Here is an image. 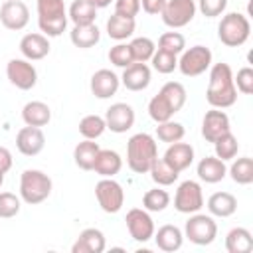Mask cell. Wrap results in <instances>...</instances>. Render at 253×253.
I'll list each match as a JSON object with an SVG mask.
<instances>
[{"label":"cell","mask_w":253,"mask_h":253,"mask_svg":"<svg viewBox=\"0 0 253 253\" xmlns=\"http://www.w3.org/2000/svg\"><path fill=\"white\" fill-rule=\"evenodd\" d=\"M206 99L210 107L213 109H227L233 107L237 101V89L233 83V71L229 63H213L210 67V81H208V91Z\"/></svg>","instance_id":"cell-1"},{"label":"cell","mask_w":253,"mask_h":253,"mask_svg":"<svg viewBox=\"0 0 253 253\" xmlns=\"http://www.w3.org/2000/svg\"><path fill=\"white\" fill-rule=\"evenodd\" d=\"M158 158L156 138L148 132H136L126 142V164L134 174H148L152 162Z\"/></svg>","instance_id":"cell-2"},{"label":"cell","mask_w":253,"mask_h":253,"mask_svg":"<svg viewBox=\"0 0 253 253\" xmlns=\"http://www.w3.org/2000/svg\"><path fill=\"white\" fill-rule=\"evenodd\" d=\"M38 6V26L47 38H57L67 28V10L63 0H36Z\"/></svg>","instance_id":"cell-3"},{"label":"cell","mask_w":253,"mask_h":253,"mask_svg":"<svg viewBox=\"0 0 253 253\" xmlns=\"http://www.w3.org/2000/svg\"><path fill=\"white\" fill-rule=\"evenodd\" d=\"M51 188H53L51 178L42 170L28 168L20 174V200L30 206H38L45 202L51 194Z\"/></svg>","instance_id":"cell-4"},{"label":"cell","mask_w":253,"mask_h":253,"mask_svg":"<svg viewBox=\"0 0 253 253\" xmlns=\"http://www.w3.org/2000/svg\"><path fill=\"white\" fill-rule=\"evenodd\" d=\"M251 36V22L241 12H227L219 26H217V38L227 47H241Z\"/></svg>","instance_id":"cell-5"},{"label":"cell","mask_w":253,"mask_h":253,"mask_svg":"<svg viewBox=\"0 0 253 253\" xmlns=\"http://www.w3.org/2000/svg\"><path fill=\"white\" fill-rule=\"evenodd\" d=\"M184 237L190 239L194 245H210L217 237V223L213 221V215L206 213H190L188 221L184 223Z\"/></svg>","instance_id":"cell-6"},{"label":"cell","mask_w":253,"mask_h":253,"mask_svg":"<svg viewBox=\"0 0 253 253\" xmlns=\"http://www.w3.org/2000/svg\"><path fill=\"white\" fill-rule=\"evenodd\" d=\"M211 67V49L206 45H192L180 53L178 69L186 77H198Z\"/></svg>","instance_id":"cell-7"},{"label":"cell","mask_w":253,"mask_h":253,"mask_svg":"<svg viewBox=\"0 0 253 253\" xmlns=\"http://www.w3.org/2000/svg\"><path fill=\"white\" fill-rule=\"evenodd\" d=\"M95 198L99 208L105 213H117L121 211L125 204V190L123 186L113 178H101L95 184Z\"/></svg>","instance_id":"cell-8"},{"label":"cell","mask_w":253,"mask_h":253,"mask_svg":"<svg viewBox=\"0 0 253 253\" xmlns=\"http://www.w3.org/2000/svg\"><path fill=\"white\" fill-rule=\"evenodd\" d=\"M196 12H198L196 0H166L160 12V18L168 28L178 30V28L188 26L194 20Z\"/></svg>","instance_id":"cell-9"},{"label":"cell","mask_w":253,"mask_h":253,"mask_svg":"<svg viewBox=\"0 0 253 253\" xmlns=\"http://www.w3.org/2000/svg\"><path fill=\"white\" fill-rule=\"evenodd\" d=\"M6 77L8 81L20 89V91H30L38 83V71L34 63L26 57H14L6 63Z\"/></svg>","instance_id":"cell-10"},{"label":"cell","mask_w":253,"mask_h":253,"mask_svg":"<svg viewBox=\"0 0 253 253\" xmlns=\"http://www.w3.org/2000/svg\"><path fill=\"white\" fill-rule=\"evenodd\" d=\"M174 208L180 213H196L204 208V192L200 182L196 180H184L174 196Z\"/></svg>","instance_id":"cell-11"},{"label":"cell","mask_w":253,"mask_h":253,"mask_svg":"<svg viewBox=\"0 0 253 253\" xmlns=\"http://www.w3.org/2000/svg\"><path fill=\"white\" fill-rule=\"evenodd\" d=\"M126 229L130 233V237L138 243H146L152 239L156 227H154V221L150 217V213L144 210V208H132L126 211Z\"/></svg>","instance_id":"cell-12"},{"label":"cell","mask_w":253,"mask_h":253,"mask_svg":"<svg viewBox=\"0 0 253 253\" xmlns=\"http://www.w3.org/2000/svg\"><path fill=\"white\" fill-rule=\"evenodd\" d=\"M103 119H105V125H107V128L111 132L123 134V132H126V130L132 128L136 117H134V109L128 103H113L107 109V113H105Z\"/></svg>","instance_id":"cell-13"},{"label":"cell","mask_w":253,"mask_h":253,"mask_svg":"<svg viewBox=\"0 0 253 253\" xmlns=\"http://www.w3.org/2000/svg\"><path fill=\"white\" fill-rule=\"evenodd\" d=\"M0 22L6 30L20 32L30 22V10L22 0H6L0 6Z\"/></svg>","instance_id":"cell-14"},{"label":"cell","mask_w":253,"mask_h":253,"mask_svg":"<svg viewBox=\"0 0 253 253\" xmlns=\"http://www.w3.org/2000/svg\"><path fill=\"white\" fill-rule=\"evenodd\" d=\"M231 130V125H229V117L223 109H210L206 111L204 119H202V136L208 140V142H215L219 136H223L225 132Z\"/></svg>","instance_id":"cell-15"},{"label":"cell","mask_w":253,"mask_h":253,"mask_svg":"<svg viewBox=\"0 0 253 253\" xmlns=\"http://www.w3.org/2000/svg\"><path fill=\"white\" fill-rule=\"evenodd\" d=\"M45 146V134L40 126H22L16 134V148L24 156H38Z\"/></svg>","instance_id":"cell-16"},{"label":"cell","mask_w":253,"mask_h":253,"mask_svg":"<svg viewBox=\"0 0 253 253\" xmlns=\"http://www.w3.org/2000/svg\"><path fill=\"white\" fill-rule=\"evenodd\" d=\"M89 87L97 99H111L121 87V77L111 69H97L91 75Z\"/></svg>","instance_id":"cell-17"},{"label":"cell","mask_w":253,"mask_h":253,"mask_svg":"<svg viewBox=\"0 0 253 253\" xmlns=\"http://www.w3.org/2000/svg\"><path fill=\"white\" fill-rule=\"evenodd\" d=\"M150 79H152V71L146 63H140V61H132L128 67L123 69V75H121V85H125V89L128 91H144L148 85H150Z\"/></svg>","instance_id":"cell-18"},{"label":"cell","mask_w":253,"mask_h":253,"mask_svg":"<svg viewBox=\"0 0 253 253\" xmlns=\"http://www.w3.org/2000/svg\"><path fill=\"white\" fill-rule=\"evenodd\" d=\"M105 247H107L105 233L97 227H85L71 245V253H103Z\"/></svg>","instance_id":"cell-19"},{"label":"cell","mask_w":253,"mask_h":253,"mask_svg":"<svg viewBox=\"0 0 253 253\" xmlns=\"http://www.w3.org/2000/svg\"><path fill=\"white\" fill-rule=\"evenodd\" d=\"M51 45H49V40L47 36L43 34H26L22 40H20V51L26 59L30 61H40L43 59L47 53H49Z\"/></svg>","instance_id":"cell-20"},{"label":"cell","mask_w":253,"mask_h":253,"mask_svg":"<svg viewBox=\"0 0 253 253\" xmlns=\"http://www.w3.org/2000/svg\"><path fill=\"white\" fill-rule=\"evenodd\" d=\"M164 160L176 172H184L194 162V146L188 142H182V140L172 142V144H168V148L164 152Z\"/></svg>","instance_id":"cell-21"},{"label":"cell","mask_w":253,"mask_h":253,"mask_svg":"<svg viewBox=\"0 0 253 253\" xmlns=\"http://www.w3.org/2000/svg\"><path fill=\"white\" fill-rule=\"evenodd\" d=\"M154 243L160 251L164 253H174L182 247L184 243V231L178 227V225H172V223H166V225H160L158 231H154Z\"/></svg>","instance_id":"cell-22"},{"label":"cell","mask_w":253,"mask_h":253,"mask_svg":"<svg viewBox=\"0 0 253 253\" xmlns=\"http://www.w3.org/2000/svg\"><path fill=\"white\" fill-rule=\"evenodd\" d=\"M123 168V158L117 150H111V148H101L97 158H95V164H93V170L95 174H99L101 178H115Z\"/></svg>","instance_id":"cell-23"},{"label":"cell","mask_w":253,"mask_h":253,"mask_svg":"<svg viewBox=\"0 0 253 253\" xmlns=\"http://www.w3.org/2000/svg\"><path fill=\"white\" fill-rule=\"evenodd\" d=\"M198 178L206 184H217L227 176V166L223 160H219L217 156H206L198 162L196 166Z\"/></svg>","instance_id":"cell-24"},{"label":"cell","mask_w":253,"mask_h":253,"mask_svg":"<svg viewBox=\"0 0 253 253\" xmlns=\"http://www.w3.org/2000/svg\"><path fill=\"white\" fill-rule=\"evenodd\" d=\"M208 211L213 217H229L237 211V198L229 192H213L208 198Z\"/></svg>","instance_id":"cell-25"},{"label":"cell","mask_w":253,"mask_h":253,"mask_svg":"<svg viewBox=\"0 0 253 253\" xmlns=\"http://www.w3.org/2000/svg\"><path fill=\"white\" fill-rule=\"evenodd\" d=\"M22 121L28 126H45L51 121V109L43 101H30L22 109Z\"/></svg>","instance_id":"cell-26"},{"label":"cell","mask_w":253,"mask_h":253,"mask_svg":"<svg viewBox=\"0 0 253 253\" xmlns=\"http://www.w3.org/2000/svg\"><path fill=\"white\" fill-rule=\"evenodd\" d=\"M69 40L75 47L79 49H89L93 45L99 43L101 40V30L95 24H87V26H73V30L69 32Z\"/></svg>","instance_id":"cell-27"},{"label":"cell","mask_w":253,"mask_h":253,"mask_svg":"<svg viewBox=\"0 0 253 253\" xmlns=\"http://www.w3.org/2000/svg\"><path fill=\"white\" fill-rule=\"evenodd\" d=\"M99 144L95 140H89V138H83L81 142H77V146L73 148V162L77 164V168L81 170H93V164H95V158L99 154Z\"/></svg>","instance_id":"cell-28"},{"label":"cell","mask_w":253,"mask_h":253,"mask_svg":"<svg viewBox=\"0 0 253 253\" xmlns=\"http://www.w3.org/2000/svg\"><path fill=\"white\" fill-rule=\"evenodd\" d=\"M225 249L227 253H251L253 249V235L245 227H233L225 235Z\"/></svg>","instance_id":"cell-29"},{"label":"cell","mask_w":253,"mask_h":253,"mask_svg":"<svg viewBox=\"0 0 253 253\" xmlns=\"http://www.w3.org/2000/svg\"><path fill=\"white\" fill-rule=\"evenodd\" d=\"M134 28H136V22H134L132 18H123V16H119V14L109 16L107 26H105L109 38L115 40V42H123V40H126V38H130V36L134 34Z\"/></svg>","instance_id":"cell-30"},{"label":"cell","mask_w":253,"mask_h":253,"mask_svg":"<svg viewBox=\"0 0 253 253\" xmlns=\"http://www.w3.org/2000/svg\"><path fill=\"white\" fill-rule=\"evenodd\" d=\"M67 18L73 22V26L95 24V20H97V8L89 0H73L71 6H69V10H67Z\"/></svg>","instance_id":"cell-31"},{"label":"cell","mask_w":253,"mask_h":253,"mask_svg":"<svg viewBox=\"0 0 253 253\" xmlns=\"http://www.w3.org/2000/svg\"><path fill=\"white\" fill-rule=\"evenodd\" d=\"M227 174L231 176V180L235 184H241V186L251 184L253 182V158L251 156L235 158L231 162V166L227 168Z\"/></svg>","instance_id":"cell-32"},{"label":"cell","mask_w":253,"mask_h":253,"mask_svg":"<svg viewBox=\"0 0 253 253\" xmlns=\"http://www.w3.org/2000/svg\"><path fill=\"white\" fill-rule=\"evenodd\" d=\"M148 174H150V178L156 186H172L180 176V172H176L164 158H156L152 162Z\"/></svg>","instance_id":"cell-33"},{"label":"cell","mask_w":253,"mask_h":253,"mask_svg":"<svg viewBox=\"0 0 253 253\" xmlns=\"http://www.w3.org/2000/svg\"><path fill=\"white\" fill-rule=\"evenodd\" d=\"M148 115H150V119L158 125V123H164V121H170L176 113L172 111V107H170V103L166 101V97L158 91L150 101H148Z\"/></svg>","instance_id":"cell-34"},{"label":"cell","mask_w":253,"mask_h":253,"mask_svg":"<svg viewBox=\"0 0 253 253\" xmlns=\"http://www.w3.org/2000/svg\"><path fill=\"white\" fill-rule=\"evenodd\" d=\"M237 150H239V142L235 138V134L229 130L225 132L223 136H219L215 142H213V156H217L219 160L227 162V160H233L237 156Z\"/></svg>","instance_id":"cell-35"},{"label":"cell","mask_w":253,"mask_h":253,"mask_svg":"<svg viewBox=\"0 0 253 253\" xmlns=\"http://www.w3.org/2000/svg\"><path fill=\"white\" fill-rule=\"evenodd\" d=\"M105 130H107L105 119L99 117V115H85V117L79 121V134H81L83 138L97 140Z\"/></svg>","instance_id":"cell-36"},{"label":"cell","mask_w":253,"mask_h":253,"mask_svg":"<svg viewBox=\"0 0 253 253\" xmlns=\"http://www.w3.org/2000/svg\"><path fill=\"white\" fill-rule=\"evenodd\" d=\"M186 134V128L182 123H176V121H164V123H158L156 126V138L160 142H166V144H172V142H178L182 140Z\"/></svg>","instance_id":"cell-37"},{"label":"cell","mask_w":253,"mask_h":253,"mask_svg":"<svg viewBox=\"0 0 253 253\" xmlns=\"http://www.w3.org/2000/svg\"><path fill=\"white\" fill-rule=\"evenodd\" d=\"M170 206V194L162 188L146 190L142 196V208L146 211H164Z\"/></svg>","instance_id":"cell-38"},{"label":"cell","mask_w":253,"mask_h":253,"mask_svg":"<svg viewBox=\"0 0 253 253\" xmlns=\"http://www.w3.org/2000/svg\"><path fill=\"white\" fill-rule=\"evenodd\" d=\"M160 93L166 97V101L170 103V107H172V111L174 113H178L184 105H186V87L182 85V83H178V81H168V83H164L162 85V89H160Z\"/></svg>","instance_id":"cell-39"},{"label":"cell","mask_w":253,"mask_h":253,"mask_svg":"<svg viewBox=\"0 0 253 253\" xmlns=\"http://www.w3.org/2000/svg\"><path fill=\"white\" fill-rule=\"evenodd\" d=\"M128 47H130L132 59H134V61H140V63L150 61V57H152L154 51H156V43H154L150 38H146V36L134 38V40L128 43Z\"/></svg>","instance_id":"cell-40"},{"label":"cell","mask_w":253,"mask_h":253,"mask_svg":"<svg viewBox=\"0 0 253 253\" xmlns=\"http://www.w3.org/2000/svg\"><path fill=\"white\" fill-rule=\"evenodd\" d=\"M150 63H152V69H154V71H158V73H162V75H168V73H172L174 69H178V55L168 53V51L156 47L154 55L150 57Z\"/></svg>","instance_id":"cell-41"},{"label":"cell","mask_w":253,"mask_h":253,"mask_svg":"<svg viewBox=\"0 0 253 253\" xmlns=\"http://www.w3.org/2000/svg\"><path fill=\"white\" fill-rule=\"evenodd\" d=\"M158 49H164L168 53L180 55L186 49V38L180 32H164L158 38Z\"/></svg>","instance_id":"cell-42"},{"label":"cell","mask_w":253,"mask_h":253,"mask_svg":"<svg viewBox=\"0 0 253 253\" xmlns=\"http://www.w3.org/2000/svg\"><path fill=\"white\" fill-rule=\"evenodd\" d=\"M107 57H109V61H111L115 67H121V69L128 67V65L134 61V59H132V53H130L128 43H123V42H119L117 45H113V47L109 49Z\"/></svg>","instance_id":"cell-43"},{"label":"cell","mask_w":253,"mask_h":253,"mask_svg":"<svg viewBox=\"0 0 253 253\" xmlns=\"http://www.w3.org/2000/svg\"><path fill=\"white\" fill-rule=\"evenodd\" d=\"M20 208H22V202H20V198L16 194L0 192V217L2 219L16 217L20 213Z\"/></svg>","instance_id":"cell-44"},{"label":"cell","mask_w":253,"mask_h":253,"mask_svg":"<svg viewBox=\"0 0 253 253\" xmlns=\"http://www.w3.org/2000/svg\"><path fill=\"white\" fill-rule=\"evenodd\" d=\"M196 8L206 16V18H217L225 12L227 0H198Z\"/></svg>","instance_id":"cell-45"},{"label":"cell","mask_w":253,"mask_h":253,"mask_svg":"<svg viewBox=\"0 0 253 253\" xmlns=\"http://www.w3.org/2000/svg\"><path fill=\"white\" fill-rule=\"evenodd\" d=\"M233 83L235 89L243 95H251L253 93V69L251 67H241L237 71V75H233Z\"/></svg>","instance_id":"cell-46"},{"label":"cell","mask_w":253,"mask_h":253,"mask_svg":"<svg viewBox=\"0 0 253 253\" xmlns=\"http://www.w3.org/2000/svg\"><path fill=\"white\" fill-rule=\"evenodd\" d=\"M138 12H140V0H115V14L134 20Z\"/></svg>","instance_id":"cell-47"},{"label":"cell","mask_w":253,"mask_h":253,"mask_svg":"<svg viewBox=\"0 0 253 253\" xmlns=\"http://www.w3.org/2000/svg\"><path fill=\"white\" fill-rule=\"evenodd\" d=\"M166 0H140V8L150 16H160Z\"/></svg>","instance_id":"cell-48"},{"label":"cell","mask_w":253,"mask_h":253,"mask_svg":"<svg viewBox=\"0 0 253 253\" xmlns=\"http://www.w3.org/2000/svg\"><path fill=\"white\" fill-rule=\"evenodd\" d=\"M12 162H14V158H12V152L6 148V146H0V170L6 174L10 168H12Z\"/></svg>","instance_id":"cell-49"},{"label":"cell","mask_w":253,"mask_h":253,"mask_svg":"<svg viewBox=\"0 0 253 253\" xmlns=\"http://www.w3.org/2000/svg\"><path fill=\"white\" fill-rule=\"evenodd\" d=\"M97 10L99 8H107V6H111V2H115V0H89Z\"/></svg>","instance_id":"cell-50"},{"label":"cell","mask_w":253,"mask_h":253,"mask_svg":"<svg viewBox=\"0 0 253 253\" xmlns=\"http://www.w3.org/2000/svg\"><path fill=\"white\" fill-rule=\"evenodd\" d=\"M2 184H4V172L0 170V188H2Z\"/></svg>","instance_id":"cell-51"}]
</instances>
